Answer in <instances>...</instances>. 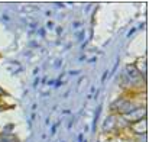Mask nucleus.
<instances>
[{"instance_id": "3", "label": "nucleus", "mask_w": 149, "mask_h": 142, "mask_svg": "<svg viewBox=\"0 0 149 142\" xmlns=\"http://www.w3.org/2000/svg\"><path fill=\"white\" fill-rule=\"evenodd\" d=\"M110 125H111V128L114 126V116H109V118L106 119V122H104V125H103V131H104V132H109V131H110Z\"/></svg>"}, {"instance_id": "1", "label": "nucleus", "mask_w": 149, "mask_h": 142, "mask_svg": "<svg viewBox=\"0 0 149 142\" xmlns=\"http://www.w3.org/2000/svg\"><path fill=\"white\" fill-rule=\"evenodd\" d=\"M146 116V110L143 107H139V109H133L130 113L126 115V118L129 119V122H139V120H143Z\"/></svg>"}, {"instance_id": "4", "label": "nucleus", "mask_w": 149, "mask_h": 142, "mask_svg": "<svg viewBox=\"0 0 149 142\" xmlns=\"http://www.w3.org/2000/svg\"><path fill=\"white\" fill-rule=\"evenodd\" d=\"M100 112H101V106H100L99 109H97V112H96V116H94V122H93V131H96V125H97V120H99Z\"/></svg>"}, {"instance_id": "5", "label": "nucleus", "mask_w": 149, "mask_h": 142, "mask_svg": "<svg viewBox=\"0 0 149 142\" xmlns=\"http://www.w3.org/2000/svg\"><path fill=\"white\" fill-rule=\"evenodd\" d=\"M107 74H109V73H107V71H106V73H104V74H103V81H104V80H106V77H107Z\"/></svg>"}, {"instance_id": "2", "label": "nucleus", "mask_w": 149, "mask_h": 142, "mask_svg": "<svg viewBox=\"0 0 149 142\" xmlns=\"http://www.w3.org/2000/svg\"><path fill=\"white\" fill-rule=\"evenodd\" d=\"M126 70H127L129 77H130L132 80H138V78H141V77H142V76H141V73H139V70H138L135 65H132V64H129V65L126 67Z\"/></svg>"}]
</instances>
